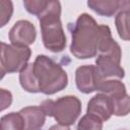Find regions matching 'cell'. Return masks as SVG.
<instances>
[{
	"mask_svg": "<svg viewBox=\"0 0 130 130\" xmlns=\"http://www.w3.org/2000/svg\"><path fill=\"white\" fill-rule=\"evenodd\" d=\"M109 96L111 98L113 105V115L122 117L127 116L130 113V95L127 94V91Z\"/></svg>",
	"mask_w": 130,
	"mask_h": 130,
	"instance_id": "5bb4252c",
	"label": "cell"
},
{
	"mask_svg": "<svg viewBox=\"0 0 130 130\" xmlns=\"http://www.w3.org/2000/svg\"><path fill=\"white\" fill-rule=\"evenodd\" d=\"M119 130H125V129H119Z\"/></svg>",
	"mask_w": 130,
	"mask_h": 130,
	"instance_id": "44dd1931",
	"label": "cell"
},
{
	"mask_svg": "<svg viewBox=\"0 0 130 130\" xmlns=\"http://www.w3.org/2000/svg\"><path fill=\"white\" fill-rule=\"evenodd\" d=\"M121 57L113 55H98L94 70L98 79H118L122 80L125 71L120 65Z\"/></svg>",
	"mask_w": 130,
	"mask_h": 130,
	"instance_id": "8992f818",
	"label": "cell"
},
{
	"mask_svg": "<svg viewBox=\"0 0 130 130\" xmlns=\"http://www.w3.org/2000/svg\"><path fill=\"white\" fill-rule=\"evenodd\" d=\"M13 13V5L9 0H0V26L3 27L11 18Z\"/></svg>",
	"mask_w": 130,
	"mask_h": 130,
	"instance_id": "ac0fdd59",
	"label": "cell"
},
{
	"mask_svg": "<svg viewBox=\"0 0 130 130\" xmlns=\"http://www.w3.org/2000/svg\"><path fill=\"white\" fill-rule=\"evenodd\" d=\"M75 83L77 89L83 93L95 91V70L94 65H83L75 71Z\"/></svg>",
	"mask_w": 130,
	"mask_h": 130,
	"instance_id": "9c48e42d",
	"label": "cell"
},
{
	"mask_svg": "<svg viewBox=\"0 0 130 130\" xmlns=\"http://www.w3.org/2000/svg\"><path fill=\"white\" fill-rule=\"evenodd\" d=\"M19 82L21 87L31 93L40 92L38 81L34 72V63H28L20 72H19Z\"/></svg>",
	"mask_w": 130,
	"mask_h": 130,
	"instance_id": "4fadbf2b",
	"label": "cell"
},
{
	"mask_svg": "<svg viewBox=\"0 0 130 130\" xmlns=\"http://www.w3.org/2000/svg\"><path fill=\"white\" fill-rule=\"evenodd\" d=\"M40 107L47 116L53 117L58 124L70 126L74 124L81 113V102L75 95H65L53 100H45Z\"/></svg>",
	"mask_w": 130,
	"mask_h": 130,
	"instance_id": "277c9868",
	"label": "cell"
},
{
	"mask_svg": "<svg viewBox=\"0 0 130 130\" xmlns=\"http://www.w3.org/2000/svg\"><path fill=\"white\" fill-rule=\"evenodd\" d=\"M24 121V130H40L46 122V113L39 106H29L19 111Z\"/></svg>",
	"mask_w": 130,
	"mask_h": 130,
	"instance_id": "30bf717a",
	"label": "cell"
},
{
	"mask_svg": "<svg viewBox=\"0 0 130 130\" xmlns=\"http://www.w3.org/2000/svg\"><path fill=\"white\" fill-rule=\"evenodd\" d=\"M34 72L40 92L54 94L68 84V76L62 66L46 55H38L34 62Z\"/></svg>",
	"mask_w": 130,
	"mask_h": 130,
	"instance_id": "3957f363",
	"label": "cell"
},
{
	"mask_svg": "<svg viewBox=\"0 0 130 130\" xmlns=\"http://www.w3.org/2000/svg\"><path fill=\"white\" fill-rule=\"evenodd\" d=\"M49 1L44 0H24L23 6L26 9V11L30 14L39 16L48 6Z\"/></svg>",
	"mask_w": 130,
	"mask_h": 130,
	"instance_id": "e0dca14e",
	"label": "cell"
},
{
	"mask_svg": "<svg viewBox=\"0 0 130 130\" xmlns=\"http://www.w3.org/2000/svg\"><path fill=\"white\" fill-rule=\"evenodd\" d=\"M12 103V94L10 91L1 88V111H4L8 107H10Z\"/></svg>",
	"mask_w": 130,
	"mask_h": 130,
	"instance_id": "d6986e66",
	"label": "cell"
},
{
	"mask_svg": "<svg viewBox=\"0 0 130 130\" xmlns=\"http://www.w3.org/2000/svg\"><path fill=\"white\" fill-rule=\"evenodd\" d=\"M31 51L28 47L1 43V77L6 73L20 72L28 63Z\"/></svg>",
	"mask_w": 130,
	"mask_h": 130,
	"instance_id": "5b68a950",
	"label": "cell"
},
{
	"mask_svg": "<svg viewBox=\"0 0 130 130\" xmlns=\"http://www.w3.org/2000/svg\"><path fill=\"white\" fill-rule=\"evenodd\" d=\"M115 24L119 37L123 41H130V0L121 1Z\"/></svg>",
	"mask_w": 130,
	"mask_h": 130,
	"instance_id": "8fae6325",
	"label": "cell"
},
{
	"mask_svg": "<svg viewBox=\"0 0 130 130\" xmlns=\"http://www.w3.org/2000/svg\"><path fill=\"white\" fill-rule=\"evenodd\" d=\"M77 130H103V121L90 114H86L79 120Z\"/></svg>",
	"mask_w": 130,
	"mask_h": 130,
	"instance_id": "2e32d148",
	"label": "cell"
},
{
	"mask_svg": "<svg viewBox=\"0 0 130 130\" xmlns=\"http://www.w3.org/2000/svg\"><path fill=\"white\" fill-rule=\"evenodd\" d=\"M24 121L19 112H11L1 117V130H24Z\"/></svg>",
	"mask_w": 130,
	"mask_h": 130,
	"instance_id": "9a60e30c",
	"label": "cell"
},
{
	"mask_svg": "<svg viewBox=\"0 0 130 130\" xmlns=\"http://www.w3.org/2000/svg\"><path fill=\"white\" fill-rule=\"evenodd\" d=\"M120 3L119 0H89L87 6L99 15L111 17L119 12Z\"/></svg>",
	"mask_w": 130,
	"mask_h": 130,
	"instance_id": "7c38bea8",
	"label": "cell"
},
{
	"mask_svg": "<svg viewBox=\"0 0 130 130\" xmlns=\"http://www.w3.org/2000/svg\"><path fill=\"white\" fill-rule=\"evenodd\" d=\"M60 16L61 4L59 1H49L47 8L38 16L43 44L53 53L62 52L66 47V36Z\"/></svg>",
	"mask_w": 130,
	"mask_h": 130,
	"instance_id": "7a4b0ae2",
	"label": "cell"
},
{
	"mask_svg": "<svg viewBox=\"0 0 130 130\" xmlns=\"http://www.w3.org/2000/svg\"><path fill=\"white\" fill-rule=\"evenodd\" d=\"M71 31L70 52L77 59H89L98 55V48L101 39L102 24H98L95 19L87 14H80L75 23H70Z\"/></svg>",
	"mask_w": 130,
	"mask_h": 130,
	"instance_id": "6da1fadb",
	"label": "cell"
},
{
	"mask_svg": "<svg viewBox=\"0 0 130 130\" xmlns=\"http://www.w3.org/2000/svg\"><path fill=\"white\" fill-rule=\"evenodd\" d=\"M37 38L35 25L28 20H18L9 30V41L12 45L28 47Z\"/></svg>",
	"mask_w": 130,
	"mask_h": 130,
	"instance_id": "52a82bcc",
	"label": "cell"
},
{
	"mask_svg": "<svg viewBox=\"0 0 130 130\" xmlns=\"http://www.w3.org/2000/svg\"><path fill=\"white\" fill-rule=\"evenodd\" d=\"M49 130H71L69 128V126H65V125H61V124H55L53 126H51L49 128Z\"/></svg>",
	"mask_w": 130,
	"mask_h": 130,
	"instance_id": "ffe728a7",
	"label": "cell"
},
{
	"mask_svg": "<svg viewBox=\"0 0 130 130\" xmlns=\"http://www.w3.org/2000/svg\"><path fill=\"white\" fill-rule=\"evenodd\" d=\"M86 114L99 117L103 122L108 121L113 115V105L111 98L106 93H98L87 103Z\"/></svg>",
	"mask_w": 130,
	"mask_h": 130,
	"instance_id": "ba28073f",
	"label": "cell"
}]
</instances>
